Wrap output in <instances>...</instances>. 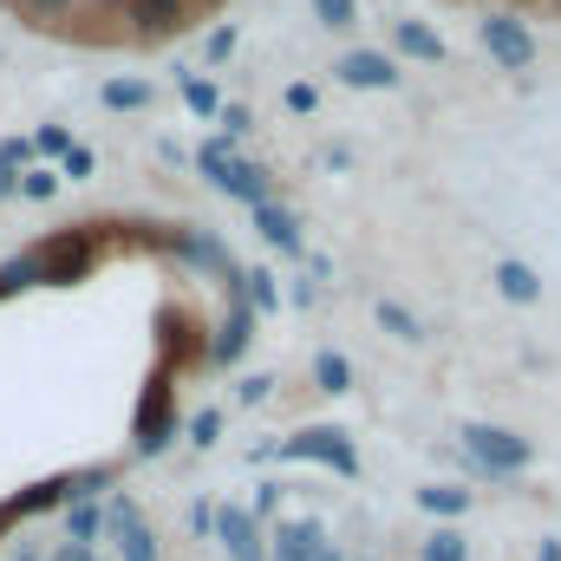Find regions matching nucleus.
I'll return each instance as SVG.
<instances>
[{"label": "nucleus", "mask_w": 561, "mask_h": 561, "mask_svg": "<svg viewBox=\"0 0 561 561\" xmlns=\"http://www.w3.org/2000/svg\"><path fill=\"white\" fill-rule=\"evenodd\" d=\"M196 163H203V176H209L222 196H236V203H249V209H255V203H268V170H262V163H249V157H236L222 138L203 144V150H196Z\"/></svg>", "instance_id": "1"}, {"label": "nucleus", "mask_w": 561, "mask_h": 561, "mask_svg": "<svg viewBox=\"0 0 561 561\" xmlns=\"http://www.w3.org/2000/svg\"><path fill=\"white\" fill-rule=\"evenodd\" d=\"M320 561H340V556H333V549H320Z\"/></svg>", "instance_id": "40"}, {"label": "nucleus", "mask_w": 561, "mask_h": 561, "mask_svg": "<svg viewBox=\"0 0 561 561\" xmlns=\"http://www.w3.org/2000/svg\"><path fill=\"white\" fill-rule=\"evenodd\" d=\"M20 196L53 203V196H59V170H26V176H20Z\"/></svg>", "instance_id": "27"}, {"label": "nucleus", "mask_w": 561, "mask_h": 561, "mask_svg": "<svg viewBox=\"0 0 561 561\" xmlns=\"http://www.w3.org/2000/svg\"><path fill=\"white\" fill-rule=\"evenodd\" d=\"M536 561H561V542H542V549H536Z\"/></svg>", "instance_id": "39"}, {"label": "nucleus", "mask_w": 561, "mask_h": 561, "mask_svg": "<svg viewBox=\"0 0 561 561\" xmlns=\"http://www.w3.org/2000/svg\"><path fill=\"white\" fill-rule=\"evenodd\" d=\"M313 386L320 392H353V366H346V353H313Z\"/></svg>", "instance_id": "18"}, {"label": "nucleus", "mask_w": 561, "mask_h": 561, "mask_svg": "<svg viewBox=\"0 0 561 561\" xmlns=\"http://www.w3.org/2000/svg\"><path fill=\"white\" fill-rule=\"evenodd\" d=\"M33 262H39V280H46V287H72V280L92 275L99 236H92V229H59V236H46V242L33 249Z\"/></svg>", "instance_id": "2"}, {"label": "nucleus", "mask_w": 561, "mask_h": 561, "mask_svg": "<svg viewBox=\"0 0 561 561\" xmlns=\"http://www.w3.org/2000/svg\"><path fill=\"white\" fill-rule=\"evenodd\" d=\"M138 457H157L170 437H176V412H170V379H150V392H144L138 405Z\"/></svg>", "instance_id": "7"}, {"label": "nucleus", "mask_w": 561, "mask_h": 561, "mask_svg": "<svg viewBox=\"0 0 561 561\" xmlns=\"http://www.w3.org/2000/svg\"><path fill=\"white\" fill-rule=\"evenodd\" d=\"M53 561H99V556H92V549H72V542H66V549H59Z\"/></svg>", "instance_id": "38"}, {"label": "nucleus", "mask_w": 561, "mask_h": 561, "mask_svg": "<svg viewBox=\"0 0 561 561\" xmlns=\"http://www.w3.org/2000/svg\"><path fill=\"white\" fill-rule=\"evenodd\" d=\"M216 437H222V412H196V419H190V444H203V450H209Z\"/></svg>", "instance_id": "28"}, {"label": "nucleus", "mask_w": 561, "mask_h": 561, "mask_svg": "<svg viewBox=\"0 0 561 561\" xmlns=\"http://www.w3.org/2000/svg\"><path fill=\"white\" fill-rule=\"evenodd\" d=\"M340 79H346V85H366V92H392V85H399V66H392L386 53H346V59H340Z\"/></svg>", "instance_id": "12"}, {"label": "nucleus", "mask_w": 561, "mask_h": 561, "mask_svg": "<svg viewBox=\"0 0 561 561\" xmlns=\"http://www.w3.org/2000/svg\"><path fill=\"white\" fill-rule=\"evenodd\" d=\"M118 7H125V20L138 26L144 39H170L190 20V0H118Z\"/></svg>", "instance_id": "10"}, {"label": "nucleus", "mask_w": 561, "mask_h": 561, "mask_svg": "<svg viewBox=\"0 0 561 561\" xmlns=\"http://www.w3.org/2000/svg\"><path fill=\"white\" fill-rule=\"evenodd\" d=\"M313 105H320L313 85H287V112H313Z\"/></svg>", "instance_id": "34"}, {"label": "nucleus", "mask_w": 561, "mask_h": 561, "mask_svg": "<svg viewBox=\"0 0 561 561\" xmlns=\"http://www.w3.org/2000/svg\"><path fill=\"white\" fill-rule=\"evenodd\" d=\"M373 313H379V327H386V333H399V340H419V320H412L399 300H379Z\"/></svg>", "instance_id": "26"}, {"label": "nucleus", "mask_w": 561, "mask_h": 561, "mask_svg": "<svg viewBox=\"0 0 561 561\" xmlns=\"http://www.w3.org/2000/svg\"><path fill=\"white\" fill-rule=\"evenodd\" d=\"M99 99H105L112 112H144V105H150V79H112Z\"/></svg>", "instance_id": "20"}, {"label": "nucleus", "mask_w": 561, "mask_h": 561, "mask_svg": "<svg viewBox=\"0 0 561 561\" xmlns=\"http://www.w3.org/2000/svg\"><path fill=\"white\" fill-rule=\"evenodd\" d=\"M13 7H20L26 20H39V26H46V20H59V13H72V0H13Z\"/></svg>", "instance_id": "29"}, {"label": "nucleus", "mask_w": 561, "mask_h": 561, "mask_svg": "<svg viewBox=\"0 0 561 561\" xmlns=\"http://www.w3.org/2000/svg\"><path fill=\"white\" fill-rule=\"evenodd\" d=\"M33 150H46V157H66V150H72V138H66L59 125H46V131L33 138Z\"/></svg>", "instance_id": "32"}, {"label": "nucleus", "mask_w": 561, "mask_h": 561, "mask_svg": "<svg viewBox=\"0 0 561 561\" xmlns=\"http://www.w3.org/2000/svg\"><path fill=\"white\" fill-rule=\"evenodd\" d=\"M280 457H294V463H327V470H340V477H359V450H353V437L333 431V424L294 431V437L280 444Z\"/></svg>", "instance_id": "4"}, {"label": "nucleus", "mask_w": 561, "mask_h": 561, "mask_svg": "<svg viewBox=\"0 0 561 561\" xmlns=\"http://www.w3.org/2000/svg\"><path fill=\"white\" fill-rule=\"evenodd\" d=\"M268 392H275V379H268V373H255V379H242V386H236V399H242V405H262Z\"/></svg>", "instance_id": "31"}, {"label": "nucleus", "mask_w": 561, "mask_h": 561, "mask_svg": "<svg viewBox=\"0 0 561 561\" xmlns=\"http://www.w3.org/2000/svg\"><path fill=\"white\" fill-rule=\"evenodd\" d=\"M105 536L118 542V561H157V536H150V523L138 516L131 496H118V503L105 510Z\"/></svg>", "instance_id": "6"}, {"label": "nucleus", "mask_w": 561, "mask_h": 561, "mask_svg": "<svg viewBox=\"0 0 561 561\" xmlns=\"http://www.w3.org/2000/svg\"><path fill=\"white\" fill-rule=\"evenodd\" d=\"M170 249H176L190 268H209V275L236 280V262H229V249H222L216 236H203V229H170Z\"/></svg>", "instance_id": "11"}, {"label": "nucleus", "mask_w": 561, "mask_h": 561, "mask_svg": "<svg viewBox=\"0 0 561 561\" xmlns=\"http://www.w3.org/2000/svg\"><path fill=\"white\" fill-rule=\"evenodd\" d=\"M419 510L424 516H463V510H470V490H463V483H424Z\"/></svg>", "instance_id": "17"}, {"label": "nucleus", "mask_w": 561, "mask_h": 561, "mask_svg": "<svg viewBox=\"0 0 561 561\" xmlns=\"http://www.w3.org/2000/svg\"><path fill=\"white\" fill-rule=\"evenodd\" d=\"M275 496H280V483H262V490H255V516H268V510H275Z\"/></svg>", "instance_id": "37"}, {"label": "nucleus", "mask_w": 561, "mask_h": 561, "mask_svg": "<svg viewBox=\"0 0 561 561\" xmlns=\"http://www.w3.org/2000/svg\"><path fill=\"white\" fill-rule=\"evenodd\" d=\"M496 287H503L510 300H536V294H542L536 268H523V262H503V268H496Z\"/></svg>", "instance_id": "22"}, {"label": "nucleus", "mask_w": 561, "mask_h": 561, "mask_svg": "<svg viewBox=\"0 0 561 561\" xmlns=\"http://www.w3.org/2000/svg\"><path fill=\"white\" fill-rule=\"evenodd\" d=\"M99 536H105V510H99V503H72V510H66V542H72V549H92Z\"/></svg>", "instance_id": "16"}, {"label": "nucleus", "mask_w": 561, "mask_h": 561, "mask_svg": "<svg viewBox=\"0 0 561 561\" xmlns=\"http://www.w3.org/2000/svg\"><path fill=\"white\" fill-rule=\"evenodd\" d=\"M59 163H66V170H59V176H92V163H99V157H92V150H85V144H72V150H66V157H59Z\"/></svg>", "instance_id": "30"}, {"label": "nucleus", "mask_w": 561, "mask_h": 561, "mask_svg": "<svg viewBox=\"0 0 561 561\" xmlns=\"http://www.w3.org/2000/svg\"><path fill=\"white\" fill-rule=\"evenodd\" d=\"M320 549H327L320 523H280L275 529V556L268 561H320Z\"/></svg>", "instance_id": "14"}, {"label": "nucleus", "mask_w": 561, "mask_h": 561, "mask_svg": "<svg viewBox=\"0 0 561 561\" xmlns=\"http://www.w3.org/2000/svg\"><path fill=\"white\" fill-rule=\"evenodd\" d=\"M222 131H229V138H242V131H249V112H242V105H222ZM222 138V144H229Z\"/></svg>", "instance_id": "35"}, {"label": "nucleus", "mask_w": 561, "mask_h": 561, "mask_svg": "<svg viewBox=\"0 0 561 561\" xmlns=\"http://www.w3.org/2000/svg\"><path fill=\"white\" fill-rule=\"evenodd\" d=\"M463 457L483 470V477H516L529 463V444L503 424H463Z\"/></svg>", "instance_id": "3"}, {"label": "nucleus", "mask_w": 561, "mask_h": 561, "mask_svg": "<svg viewBox=\"0 0 561 561\" xmlns=\"http://www.w3.org/2000/svg\"><path fill=\"white\" fill-rule=\"evenodd\" d=\"M419 561H470V542L457 529H431L419 542Z\"/></svg>", "instance_id": "19"}, {"label": "nucleus", "mask_w": 561, "mask_h": 561, "mask_svg": "<svg viewBox=\"0 0 561 561\" xmlns=\"http://www.w3.org/2000/svg\"><path fill=\"white\" fill-rule=\"evenodd\" d=\"M255 229H262V242H268V249H280V255H307V242H300V222L280 209L275 196H268V203H255Z\"/></svg>", "instance_id": "13"}, {"label": "nucleus", "mask_w": 561, "mask_h": 561, "mask_svg": "<svg viewBox=\"0 0 561 561\" xmlns=\"http://www.w3.org/2000/svg\"><path fill=\"white\" fill-rule=\"evenodd\" d=\"M20 287H39V262H33V249L13 255V262L0 268V294H20Z\"/></svg>", "instance_id": "24"}, {"label": "nucleus", "mask_w": 561, "mask_h": 561, "mask_svg": "<svg viewBox=\"0 0 561 561\" xmlns=\"http://www.w3.org/2000/svg\"><path fill=\"white\" fill-rule=\"evenodd\" d=\"M216 536H222V549H229V561H268V542H262V523H255L249 510H216Z\"/></svg>", "instance_id": "9"}, {"label": "nucleus", "mask_w": 561, "mask_h": 561, "mask_svg": "<svg viewBox=\"0 0 561 561\" xmlns=\"http://www.w3.org/2000/svg\"><path fill=\"white\" fill-rule=\"evenodd\" d=\"M236 294H242V300H249L255 313H275V307H280L275 275H262V268H255V275H236Z\"/></svg>", "instance_id": "21"}, {"label": "nucleus", "mask_w": 561, "mask_h": 561, "mask_svg": "<svg viewBox=\"0 0 561 561\" xmlns=\"http://www.w3.org/2000/svg\"><path fill=\"white\" fill-rule=\"evenodd\" d=\"M483 46H490V59L503 66V72H529V59H536V39H529V26L523 20H510V13H483Z\"/></svg>", "instance_id": "5"}, {"label": "nucleus", "mask_w": 561, "mask_h": 561, "mask_svg": "<svg viewBox=\"0 0 561 561\" xmlns=\"http://www.w3.org/2000/svg\"><path fill=\"white\" fill-rule=\"evenodd\" d=\"M313 13H320V26H333V33L359 26V0H313Z\"/></svg>", "instance_id": "25"}, {"label": "nucleus", "mask_w": 561, "mask_h": 561, "mask_svg": "<svg viewBox=\"0 0 561 561\" xmlns=\"http://www.w3.org/2000/svg\"><path fill=\"white\" fill-rule=\"evenodd\" d=\"M229 53H236V26H216L209 33V59H229Z\"/></svg>", "instance_id": "33"}, {"label": "nucleus", "mask_w": 561, "mask_h": 561, "mask_svg": "<svg viewBox=\"0 0 561 561\" xmlns=\"http://www.w3.org/2000/svg\"><path fill=\"white\" fill-rule=\"evenodd\" d=\"M229 287H236V280H229ZM249 333H255V307L236 294V307L222 313V327H216V340H209L203 353H209L216 366H236V359H242V346H249Z\"/></svg>", "instance_id": "8"}, {"label": "nucleus", "mask_w": 561, "mask_h": 561, "mask_svg": "<svg viewBox=\"0 0 561 561\" xmlns=\"http://www.w3.org/2000/svg\"><path fill=\"white\" fill-rule=\"evenodd\" d=\"M392 39H399V53H412V59H424V66H437V59H444V39H437L424 20H399V26H392Z\"/></svg>", "instance_id": "15"}, {"label": "nucleus", "mask_w": 561, "mask_h": 561, "mask_svg": "<svg viewBox=\"0 0 561 561\" xmlns=\"http://www.w3.org/2000/svg\"><path fill=\"white\" fill-rule=\"evenodd\" d=\"M190 529H196V536H216V510H209V503H196V510H190Z\"/></svg>", "instance_id": "36"}, {"label": "nucleus", "mask_w": 561, "mask_h": 561, "mask_svg": "<svg viewBox=\"0 0 561 561\" xmlns=\"http://www.w3.org/2000/svg\"><path fill=\"white\" fill-rule=\"evenodd\" d=\"M183 105H190L196 118H222V99H216V85H209V79H196V72L183 79Z\"/></svg>", "instance_id": "23"}, {"label": "nucleus", "mask_w": 561, "mask_h": 561, "mask_svg": "<svg viewBox=\"0 0 561 561\" xmlns=\"http://www.w3.org/2000/svg\"><path fill=\"white\" fill-rule=\"evenodd\" d=\"M20 561H39V556H20Z\"/></svg>", "instance_id": "41"}]
</instances>
